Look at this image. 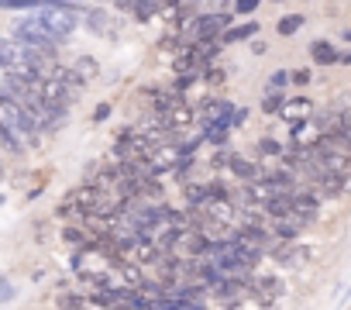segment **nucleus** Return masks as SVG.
<instances>
[{"instance_id":"nucleus-7","label":"nucleus","mask_w":351,"mask_h":310,"mask_svg":"<svg viewBox=\"0 0 351 310\" xmlns=\"http://www.w3.org/2000/svg\"><path fill=\"white\" fill-rule=\"evenodd\" d=\"M310 56H313V62H317V66H334V62H341L337 49H334L327 38H317V42L310 45Z\"/></svg>"},{"instance_id":"nucleus-26","label":"nucleus","mask_w":351,"mask_h":310,"mask_svg":"<svg viewBox=\"0 0 351 310\" xmlns=\"http://www.w3.org/2000/svg\"><path fill=\"white\" fill-rule=\"evenodd\" d=\"M272 4H279V0H272Z\"/></svg>"},{"instance_id":"nucleus-20","label":"nucleus","mask_w":351,"mask_h":310,"mask_svg":"<svg viewBox=\"0 0 351 310\" xmlns=\"http://www.w3.org/2000/svg\"><path fill=\"white\" fill-rule=\"evenodd\" d=\"M107 114H110V104H100V107L93 110V121H104Z\"/></svg>"},{"instance_id":"nucleus-13","label":"nucleus","mask_w":351,"mask_h":310,"mask_svg":"<svg viewBox=\"0 0 351 310\" xmlns=\"http://www.w3.org/2000/svg\"><path fill=\"white\" fill-rule=\"evenodd\" d=\"M282 107H286V97L276 93V90H269V97L262 100V110H265V114H282Z\"/></svg>"},{"instance_id":"nucleus-10","label":"nucleus","mask_w":351,"mask_h":310,"mask_svg":"<svg viewBox=\"0 0 351 310\" xmlns=\"http://www.w3.org/2000/svg\"><path fill=\"white\" fill-rule=\"evenodd\" d=\"M131 11H134L138 21H148V18L165 11V0H131Z\"/></svg>"},{"instance_id":"nucleus-3","label":"nucleus","mask_w":351,"mask_h":310,"mask_svg":"<svg viewBox=\"0 0 351 310\" xmlns=\"http://www.w3.org/2000/svg\"><path fill=\"white\" fill-rule=\"evenodd\" d=\"M83 25H86L90 32L104 35V38H117V35H121V25L114 21V14H107V11H100V8H90L86 18H83Z\"/></svg>"},{"instance_id":"nucleus-25","label":"nucleus","mask_w":351,"mask_h":310,"mask_svg":"<svg viewBox=\"0 0 351 310\" xmlns=\"http://www.w3.org/2000/svg\"><path fill=\"white\" fill-rule=\"evenodd\" d=\"M117 4H121V8H124V4H128V0H117Z\"/></svg>"},{"instance_id":"nucleus-4","label":"nucleus","mask_w":351,"mask_h":310,"mask_svg":"<svg viewBox=\"0 0 351 310\" xmlns=\"http://www.w3.org/2000/svg\"><path fill=\"white\" fill-rule=\"evenodd\" d=\"M327 134H324V128L317 124V121H300V124H293V141H296V148H310V145H320Z\"/></svg>"},{"instance_id":"nucleus-2","label":"nucleus","mask_w":351,"mask_h":310,"mask_svg":"<svg viewBox=\"0 0 351 310\" xmlns=\"http://www.w3.org/2000/svg\"><path fill=\"white\" fill-rule=\"evenodd\" d=\"M35 14L42 18V25L49 28V35H52L56 42L69 38V35L76 32V25H80V14H76L69 4H62V0H56L52 8H42V11H35Z\"/></svg>"},{"instance_id":"nucleus-8","label":"nucleus","mask_w":351,"mask_h":310,"mask_svg":"<svg viewBox=\"0 0 351 310\" xmlns=\"http://www.w3.org/2000/svg\"><path fill=\"white\" fill-rule=\"evenodd\" d=\"M73 73H76V80L86 86V83H93V80L100 76V62H97L93 56H80L76 66H73Z\"/></svg>"},{"instance_id":"nucleus-19","label":"nucleus","mask_w":351,"mask_h":310,"mask_svg":"<svg viewBox=\"0 0 351 310\" xmlns=\"http://www.w3.org/2000/svg\"><path fill=\"white\" fill-rule=\"evenodd\" d=\"M258 4H262V0H238L234 8H238V14H252V11H255Z\"/></svg>"},{"instance_id":"nucleus-15","label":"nucleus","mask_w":351,"mask_h":310,"mask_svg":"<svg viewBox=\"0 0 351 310\" xmlns=\"http://www.w3.org/2000/svg\"><path fill=\"white\" fill-rule=\"evenodd\" d=\"M231 163H234V152H231V148H217L214 166H217V169H231Z\"/></svg>"},{"instance_id":"nucleus-24","label":"nucleus","mask_w":351,"mask_h":310,"mask_svg":"<svg viewBox=\"0 0 351 310\" xmlns=\"http://www.w3.org/2000/svg\"><path fill=\"white\" fill-rule=\"evenodd\" d=\"M183 4H197V0H183Z\"/></svg>"},{"instance_id":"nucleus-23","label":"nucleus","mask_w":351,"mask_h":310,"mask_svg":"<svg viewBox=\"0 0 351 310\" xmlns=\"http://www.w3.org/2000/svg\"><path fill=\"white\" fill-rule=\"evenodd\" d=\"M344 42H351V28H348V32H344Z\"/></svg>"},{"instance_id":"nucleus-21","label":"nucleus","mask_w":351,"mask_h":310,"mask_svg":"<svg viewBox=\"0 0 351 310\" xmlns=\"http://www.w3.org/2000/svg\"><path fill=\"white\" fill-rule=\"evenodd\" d=\"M245 121H248V110H238V114H234V128H238V124H245Z\"/></svg>"},{"instance_id":"nucleus-1","label":"nucleus","mask_w":351,"mask_h":310,"mask_svg":"<svg viewBox=\"0 0 351 310\" xmlns=\"http://www.w3.org/2000/svg\"><path fill=\"white\" fill-rule=\"evenodd\" d=\"M42 121H38V114L35 110H28V107H21L18 100H11V97H4L0 100V128L4 131H11V134H35V128H38Z\"/></svg>"},{"instance_id":"nucleus-22","label":"nucleus","mask_w":351,"mask_h":310,"mask_svg":"<svg viewBox=\"0 0 351 310\" xmlns=\"http://www.w3.org/2000/svg\"><path fill=\"white\" fill-rule=\"evenodd\" d=\"M210 4H214V11H217V14H224V8H228V0H210Z\"/></svg>"},{"instance_id":"nucleus-16","label":"nucleus","mask_w":351,"mask_h":310,"mask_svg":"<svg viewBox=\"0 0 351 310\" xmlns=\"http://www.w3.org/2000/svg\"><path fill=\"white\" fill-rule=\"evenodd\" d=\"M258 152H262V155H276V159H279V155H282V145H279L276 138H262V141H258Z\"/></svg>"},{"instance_id":"nucleus-9","label":"nucleus","mask_w":351,"mask_h":310,"mask_svg":"<svg viewBox=\"0 0 351 310\" xmlns=\"http://www.w3.org/2000/svg\"><path fill=\"white\" fill-rule=\"evenodd\" d=\"M252 293H255L258 300H276V296L282 293V283H279L276 276H265V279H255V283H252Z\"/></svg>"},{"instance_id":"nucleus-5","label":"nucleus","mask_w":351,"mask_h":310,"mask_svg":"<svg viewBox=\"0 0 351 310\" xmlns=\"http://www.w3.org/2000/svg\"><path fill=\"white\" fill-rule=\"evenodd\" d=\"M310 114H313V100L296 97V100H286V107H282V114H279V117H286V121L300 124V121H310Z\"/></svg>"},{"instance_id":"nucleus-18","label":"nucleus","mask_w":351,"mask_h":310,"mask_svg":"<svg viewBox=\"0 0 351 310\" xmlns=\"http://www.w3.org/2000/svg\"><path fill=\"white\" fill-rule=\"evenodd\" d=\"M289 76H293V83H296V86H306L313 73H310V69H289Z\"/></svg>"},{"instance_id":"nucleus-14","label":"nucleus","mask_w":351,"mask_h":310,"mask_svg":"<svg viewBox=\"0 0 351 310\" xmlns=\"http://www.w3.org/2000/svg\"><path fill=\"white\" fill-rule=\"evenodd\" d=\"M286 83H293V76H289V69H276V73L269 76V90H276V93H279V90H282Z\"/></svg>"},{"instance_id":"nucleus-6","label":"nucleus","mask_w":351,"mask_h":310,"mask_svg":"<svg viewBox=\"0 0 351 310\" xmlns=\"http://www.w3.org/2000/svg\"><path fill=\"white\" fill-rule=\"evenodd\" d=\"M231 173L241 180V183H258L265 173L258 169V163H252V159H245V155H234V163H231Z\"/></svg>"},{"instance_id":"nucleus-12","label":"nucleus","mask_w":351,"mask_h":310,"mask_svg":"<svg viewBox=\"0 0 351 310\" xmlns=\"http://www.w3.org/2000/svg\"><path fill=\"white\" fill-rule=\"evenodd\" d=\"M303 21H306L303 14H286V18L279 21V35H282V38H289V35H296V32L303 28Z\"/></svg>"},{"instance_id":"nucleus-11","label":"nucleus","mask_w":351,"mask_h":310,"mask_svg":"<svg viewBox=\"0 0 351 310\" xmlns=\"http://www.w3.org/2000/svg\"><path fill=\"white\" fill-rule=\"evenodd\" d=\"M255 32H258V25L255 21H248V25H238V28H231L221 42L224 45H234V42H248V38H255Z\"/></svg>"},{"instance_id":"nucleus-17","label":"nucleus","mask_w":351,"mask_h":310,"mask_svg":"<svg viewBox=\"0 0 351 310\" xmlns=\"http://www.w3.org/2000/svg\"><path fill=\"white\" fill-rule=\"evenodd\" d=\"M204 80L217 86V83H224V80H228V73H224V69H214V66H207V73H204Z\"/></svg>"}]
</instances>
